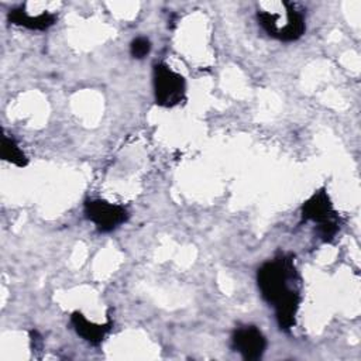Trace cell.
Masks as SVG:
<instances>
[{
    "mask_svg": "<svg viewBox=\"0 0 361 361\" xmlns=\"http://www.w3.org/2000/svg\"><path fill=\"white\" fill-rule=\"evenodd\" d=\"M258 289L262 299L275 310V317L281 330H290L296 322L300 305L299 275L293 264L292 254H281L265 261L257 272Z\"/></svg>",
    "mask_w": 361,
    "mask_h": 361,
    "instance_id": "cell-1",
    "label": "cell"
},
{
    "mask_svg": "<svg viewBox=\"0 0 361 361\" xmlns=\"http://www.w3.org/2000/svg\"><path fill=\"white\" fill-rule=\"evenodd\" d=\"M317 223L316 234L323 243H330L340 230V217L326 192L320 189L314 192L302 206V221Z\"/></svg>",
    "mask_w": 361,
    "mask_h": 361,
    "instance_id": "cell-2",
    "label": "cell"
},
{
    "mask_svg": "<svg viewBox=\"0 0 361 361\" xmlns=\"http://www.w3.org/2000/svg\"><path fill=\"white\" fill-rule=\"evenodd\" d=\"M283 6L286 13V23L283 25H279L278 16L268 10H258L257 21L269 37L283 42L296 41L305 34L306 30L305 14L298 10L293 3L283 1Z\"/></svg>",
    "mask_w": 361,
    "mask_h": 361,
    "instance_id": "cell-3",
    "label": "cell"
},
{
    "mask_svg": "<svg viewBox=\"0 0 361 361\" xmlns=\"http://www.w3.org/2000/svg\"><path fill=\"white\" fill-rule=\"evenodd\" d=\"M152 85L155 103L161 107H173L186 97V82L183 76L164 62L154 65Z\"/></svg>",
    "mask_w": 361,
    "mask_h": 361,
    "instance_id": "cell-4",
    "label": "cell"
},
{
    "mask_svg": "<svg viewBox=\"0 0 361 361\" xmlns=\"http://www.w3.org/2000/svg\"><path fill=\"white\" fill-rule=\"evenodd\" d=\"M83 213L100 233H110L128 219V212L124 206L102 199H87L83 204Z\"/></svg>",
    "mask_w": 361,
    "mask_h": 361,
    "instance_id": "cell-5",
    "label": "cell"
},
{
    "mask_svg": "<svg viewBox=\"0 0 361 361\" xmlns=\"http://www.w3.org/2000/svg\"><path fill=\"white\" fill-rule=\"evenodd\" d=\"M231 347L244 360H259L267 348V338L257 326H243L234 330L231 336Z\"/></svg>",
    "mask_w": 361,
    "mask_h": 361,
    "instance_id": "cell-6",
    "label": "cell"
},
{
    "mask_svg": "<svg viewBox=\"0 0 361 361\" xmlns=\"http://www.w3.org/2000/svg\"><path fill=\"white\" fill-rule=\"evenodd\" d=\"M71 323L75 329V331L89 344L99 345L106 334L111 330L113 323L107 322L104 324H97L93 322H89L80 312H73L71 316Z\"/></svg>",
    "mask_w": 361,
    "mask_h": 361,
    "instance_id": "cell-7",
    "label": "cell"
},
{
    "mask_svg": "<svg viewBox=\"0 0 361 361\" xmlns=\"http://www.w3.org/2000/svg\"><path fill=\"white\" fill-rule=\"evenodd\" d=\"M7 18L10 23L16 25H21L28 30H37V31H42L52 27L58 20L56 16L52 13H41L32 17L27 14V11L23 7L11 8L7 14Z\"/></svg>",
    "mask_w": 361,
    "mask_h": 361,
    "instance_id": "cell-8",
    "label": "cell"
},
{
    "mask_svg": "<svg viewBox=\"0 0 361 361\" xmlns=\"http://www.w3.org/2000/svg\"><path fill=\"white\" fill-rule=\"evenodd\" d=\"M1 158L20 168L28 164V159L23 152V149L18 147L17 141L8 135L1 137Z\"/></svg>",
    "mask_w": 361,
    "mask_h": 361,
    "instance_id": "cell-9",
    "label": "cell"
},
{
    "mask_svg": "<svg viewBox=\"0 0 361 361\" xmlns=\"http://www.w3.org/2000/svg\"><path fill=\"white\" fill-rule=\"evenodd\" d=\"M151 51V41L147 37H137L130 44V54L135 59L145 58Z\"/></svg>",
    "mask_w": 361,
    "mask_h": 361,
    "instance_id": "cell-10",
    "label": "cell"
}]
</instances>
